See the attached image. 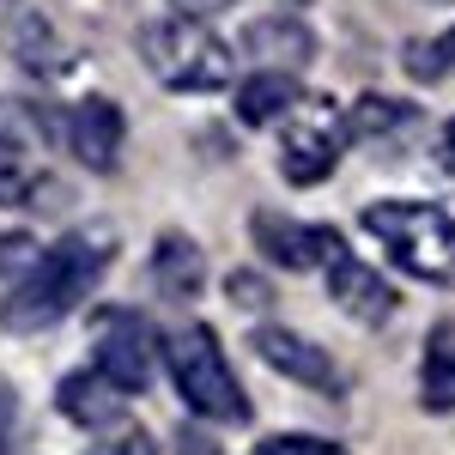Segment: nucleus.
Masks as SVG:
<instances>
[{
    "mask_svg": "<svg viewBox=\"0 0 455 455\" xmlns=\"http://www.w3.org/2000/svg\"><path fill=\"white\" fill-rule=\"evenodd\" d=\"M109 255H116V237H109L104 225L55 237V243L36 255L31 274L12 280V291L0 298V328H12V334H43V328H55L61 315H73L85 304L92 285L104 280Z\"/></svg>",
    "mask_w": 455,
    "mask_h": 455,
    "instance_id": "nucleus-1",
    "label": "nucleus"
},
{
    "mask_svg": "<svg viewBox=\"0 0 455 455\" xmlns=\"http://www.w3.org/2000/svg\"><path fill=\"white\" fill-rule=\"evenodd\" d=\"M140 61L152 68V79L164 92H225V85H237L231 79V49L201 19H182V12H164V19L140 25Z\"/></svg>",
    "mask_w": 455,
    "mask_h": 455,
    "instance_id": "nucleus-2",
    "label": "nucleus"
},
{
    "mask_svg": "<svg viewBox=\"0 0 455 455\" xmlns=\"http://www.w3.org/2000/svg\"><path fill=\"white\" fill-rule=\"evenodd\" d=\"M164 371H171L176 395H182V407L188 413H201V419H249V395L237 388L231 377V364H225V352H219V334L201 328V322H182L164 334Z\"/></svg>",
    "mask_w": 455,
    "mask_h": 455,
    "instance_id": "nucleus-3",
    "label": "nucleus"
},
{
    "mask_svg": "<svg viewBox=\"0 0 455 455\" xmlns=\"http://www.w3.org/2000/svg\"><path fill=\"white\" fill-rule=\"evenodd\" d=\"M364 231L395 255L401 274L413 280H455V212L419 207V201H377L364 207Z\"/></svg>",
    "mask_w": 455,
    "mask_h": 455,
    "instance_id": "nucleus-4",
    "label": "nucleus"
},
{
    "mask_svg": "<svg viewBox=\"0 0 455 455\" xmlns=\"http://www.w3.org/2000/svg\"><path fill=\"white\" fill-rule=\"evenodd\" d=\"M158 358H164V347L152 340L146 315L109 310L104 322H98V352H92V371H98L104 383H116L122 395H146L152 371H158Z\"/></svg>",
    "mask_w": 455,
    "mask_h": 455,
    "instance_id": "nucleus-5",
    "label": "nucleus"
},
{
    "mask_svg": "<svg viewBox=\"0 0 455 455\" xmlns=\"http://www.w3.org/2000/svg\"><path fill=\"white\" fill-rule=\"evenodd\" d=\"M322 274H328V298H334L347 315L371 322V328L388 322L395 304H401V298H395V285L377 280V274H371V267L347 249V237H340L334 225H322Z\"/></svg>",
    "mask_w": 455,
    "mask_h": 455,
    "instance_id": "nucleus-6",
    "label": "nucleus"
},
{
    "mask_svg": "<svg viewBox=\"0 0 455 455\" xmlns=\"http://www.w3.org/2000/svg\"><path fill=\"white\" fill-rule=\"evenodd\" d=\"M0 31H6L12 61L25 73H36V79H61V73H73V61H79V49L55 31L49 12H36L31 0H6V6H0Z\"/></svg>",
    "mask_w": 455,
    "mask_h": 455,
    "instance_id": "nucleus-7",
    "label": "nucleus"
},
{
    "mask_svg": "<svg viewBox=\"0 0 455 455\" xmlns=\"http://www.w3.org/2000/svg\"><path fill=\"white\" fill-rule=\"evenodd\" d=\"M249 347L261 352L280 377L315 388V395H340V388H347V377H340V364L328 358V347H315L310 334H298V328H285V322H261V328L249 334Z\"/></svg>",
    "mask_w": 455,
    "mask_h": 455,
    "instance_id": "nucleus-8",
    "label": "nucleus"
},
{
    "mask_svg": "<svg viewBox=\"0 0 455 455\" xmlns=\"http://www.w3.org/2000/svg\"><path fill=\"white\" fill-rule=\"evenodd\" d=\"M61 140L85 171H116L122 164V140H128V122L109 98H85L61 116Z\"/></svg>",
    "mask_w": 455,
    "mask_h": 455,
    "instance_id": "nucleus-9",
    "label": "nucleus"
},
{
    "mask_svg": "<svg viewBox=\"0 0 455 455\" xmlns=\"http://www.w3.org/2000/svg\"><path fill=\"white\" fill-rule=\"evenodd\" d=\"M340 146H347V134L334 128V116L291 122V128L280 134V171H285V182H298V188L322 182V176L340 164Z\"/></svg>",
    "mask_w": 455,
    "mask_h": 455,
    "instance_id": "nucleus-10",
    "label": "nucleus"
},
{
    "mask_svg": "<svg viewBox=\"0 0 455 455\" xmlns=\"http://www.w3.org/2000/svg\"><path fill=\"white\" fill-rule=\"evenodd\" d=\"M243 49L261 61V73H298L315 55V36H310V25L267 12V19H255V25L243 31Z\"/></svg>",
    "mask_w": 455,
    "mask_h": 455,
    "instance_id": "nucleus-11",
    "label": "nucleus"
},
{
    "mask_svg": "<svg viewBox=\"0 0 455 455\" xmlns=\"http://www.w3.org/2000/svg\"><path fill=\"white\" fill-rule=\"evenodd\" d=\"M55 401H61V413H68L73 425H92V431H109V425H122V388L104 383L98 371H73V377H61V388H55Z\"/></svg>",
    "mask_w": 455,
    "mask_h": 455,
    "instance_id": "nucleus-12",
    "label": "nucleus"
},
{
    "mask_svg": "<svg viewBox=\"0 0 455 455\" xmlns=\"http://www.w3.org/2000/svg\"><path fill=\"white\" fill-rule=\"evenodd\" d=\"M255 249L274 267H322V225H298L280 212H255Z\"/></svg>",
    "mask_w": 455,
    "mask_h": 455,
    "instance_id": "nucleus-13",
    "label": "nucleus"
},
{
    "mask_svg": "<svg viewBox=\"0 0 455 455\" xmlns=\"http://www.w3.org/2000/svg\"><path fill=\"white\" fill-rule=\"evenodd\" d=\"M152 280L164 285L171 298H195L207 285V255H201V243L182 237V231H164L158 249H152Z\"/></svg>",
    "mask_w": 455,
    "mask_h": 455,
    "instance_id": "nucleus-14",
    "label": "nucleus"
},
{
    "mask_svg": "<svg viewBox=\"0 0 455 455\" xmlns=\"http://www.w3.org/2000/svg\"><path fill=\"white\" fill-rule=\"evenodd\" d=\"M237 92V116H243L249 128H267V122H280L285 109L298 104V85H291V73H249L231 85Z\"/></svg>",
    "mask_w": 455,
    "mask_h": 455,
    "instance_id": "nucleus-15",
    "label": "nucleus"
},
{
    "mask_svg": "<svg viewBox=\"0 0 455 455\" xmlns=\"http://www.w3.org/2000/svg\"><path fill=\"white\" fill-rule=\"evenodd\" d=\"M413 128H419V109L395 104V98H358L352 116H347V140H364V146L395 140V134H413Z\"/></svg>",
    "mask_w": 455,
    "mask_h": 455,
    "instance_id": "nucleus-16",
    "label": "nucleus"
},
{
    "mask_svg": "<svg viewBox=\"0 0 455 455\" xmlns=\"http://www.w3.org/2000/svg\"><path fill=\"white\" fill-rule=\"evenodd\" d=\"M419 407H425V413H455V328H450V322H443L437 340L425 347Z\"/></svg>",
    "mask_w": 455,
    "mask_h": 455,
    "instance_id": "nucleus-17",
    "label": "nucleus"
},
{
    "mask_svg": "<svg viewBox=\"0 0 455 455\" xmlns=\"http://www.w3.org/2000/svg\"><path fill=\"white\" fill-rule=\"evenodd\" d=\"M49 128H61V116H49V109H36L31 98H0V152H31V146L55 140Z\"/></svg>",
    "mask_w": 455,
    "mask_h": 455,
    "instance_id": "nucleus-18",
    "label": "nucleus"
},
{
    "mask_svg": "<svg viewBox=\"0 0 455 455\" xmlns=\"http://www.w3.org/2000/svg\"><path fill=\"white\" fill-rule=\"evenodd\" d=\"M401 68H407L413 85H437L443 73H455V31H437V36H425V43H407V49H401Z\"/></svg>",
    "mask_w": 455,
    "mask_h": 455,
    "instance_id": "nucleus-19",
    "label": "nucleus"
},
{
    "mask_svg": "<svg viewBox=\"0 0 455 455\" xmlns=\"http://www.w3.org/2000/svg\"><path fill=\"white\" fill-rule=\"evenodd\" d=\"M85 455H158V443H152V431H146V425L122 419V425H109V431H98Z\"/></svg>",
    "mask_w": 455,
    "mask_h": 455,
    "instance_id": "nucleus-20",
    "label": "nucleus"
},
{
    "mask_svg": "<svg viewBox=\"0 0 455 455\" xmlns=\"http://www.w3.org/2000/svg\"><path fill=\"white\" fill-rule=\"evenodd\" d=\"M249 455H352L347 443H328V437H304V431H285V437H261Z\"/></svg>",
    "mask_w": 455,
    "mask_h": 455,
    "instance_id": "nucleus-21",
    "label": "nucleus"
},
{
    "mask_svg": "<svg viewBox=\"0 0 455 455\" xmlns=\"http://www.w3.org/2000/svg\"><path fill=\"white\" fill-rule=\"evenodd\" d=\"M0 455H25V407L12 383H0Z\"/></svg>",
    "mask_w": 455,
    "mask_h": 455,
    "instance_id": "nucleus-22",
    "label": "nucleus"
},
{
    "mask_svg": "<svg viewBox=\"0 0 455 455\" xmlns=\"http://www.w3.org/2000/svg\"><path fill=\"white\" fill-rule=\"evenodd\" d=\"M31 182H36V176L25 171V158H19V152H0V207L31 201Z\"/></svg>",
    "mask_w": 455,
    "mask_h": 455,
    "instance_id": "nucleus-23",
    "label": "nucleus"
},
{
    "mask_svg": "<svg viewBox=\"0 0 455 455\" xmlns=\"http://www.w3.org/2000/svg\"><path fill=\"white\" fill-rule=\"evenodd\" d=\"M237 304H267V285L255 280V274H231V285H225Z\"/></svg>",
    "mask_w": 455,
    "mask_h": 455,
    "instance_id": "nucleus-24",
    "label": "nucleus"
},
{
    "mask_svg": "<svg viewBox=\"0 0 455 455\" xmlns=\"http://www.w3.org/2000/svg\"><path fill=\"white\" fill-rule=\"evenodd\" d=\"M171 6L182 12V19H207V12H225L231 0H171Z\"/></svg>",
    "mask_w": 455,
    "mask_h": 455,
    "instance_id": "nucleus-25",
    "label": "nucleus"
},
{
    "mask_svg": "<svg viewBox=\"0 0 455 455\" xmlns=\"http://www.w3.org/2000/svg\"><path fill=\"white\" fill-rule=\"evenodd\" d=\"M437 152H443V164H450V171H455V122H450V128H443V140H437Z\"/></svg>",
    "mask_w": 455,
    "mask_h": 455,
    "instance_id": "nucleus-26",
    "label": "nucleus"
},
{
    "mask_svg": "<svg viewBox=\"0 0 455 455\" xmlns=\"http://www.w3.org/2000/svg\"><path fill=\"white\" fill-rule=\"evenodd\" d=\"M298 6H304V0H298Z\"/></svg>",
    "mask_w": 455,
    "mask_h": 455,
    "instance_id": "nucleus-27",
    "label": "nucleus"
}]
</instances>
